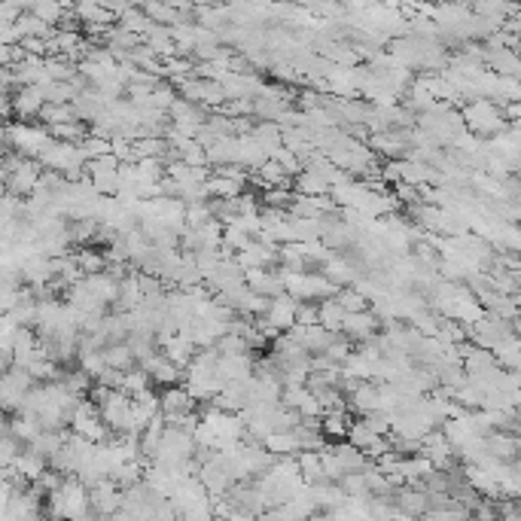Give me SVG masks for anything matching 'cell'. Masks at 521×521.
Here are the masks:
<instances>
[{
    "label": "cell",
    "mask_w": 521,
    "mask_h": 521,
    "mask_svg": "<svg viewBox=\"0 0 521 521\" xmlns=\"http://www.w3.org/2000/svg\"><path fill=\"white\" fill-rule=\"evenodd\" d=\"M375 326H379V320L372 315H366V308L348 311V317H344V324H342V333H348L351 339H369V335L375 333Z\"/></svg>",
    "instance_id": "obj_1"
},
{
    "label": "cell",
    "mask_w": 521,
    "mask_h": 521,
    "mask_svg": "<svg viewBox=\"0 0 521 521\" xmlns=\"http://www.w3.org/2000/svg\"><path fill=\"white\" fill-rule=\"evenodd\" d=\"M339 302H342L344 311H363L366 308V296L363 293H342Z\"/></svg>",
    "instance_id": "obj_2"
}]
</instances>
